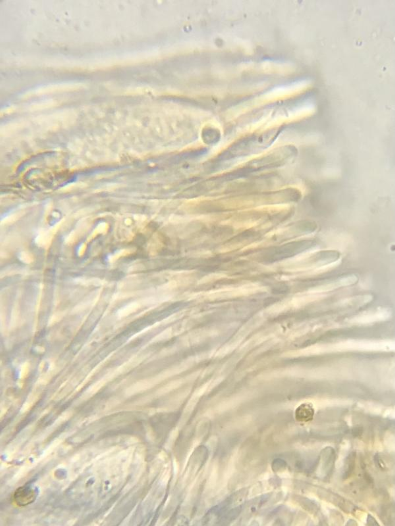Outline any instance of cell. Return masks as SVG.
<instances>
[{"instance_id": "cell-1", "label": "cell", "mask_w": 395, "mask_h": 526, "mask_svg": "<svg viewBox=\"0 0 395 526\" xmlns=\"http://www.w3.org/2000/svg\"><path fill=\"white\" fill-rule=\"evenodd\" d=\"M313 245V242L305 240V241H299L285 244L278 248L275 252V256L276 259H285L295 256L311 248Z\"/></svg>"}, {"instance_id": "cell-2", "label": "cell", "mask_w": 395, "mask_h": 526, "mask_svg": "<svg viewBox=\"0 0 395 526\" xmlns=\"http://www.w3.org/2000/svg\"><path fill=\"white\" fill-rule=\"evenodd\" d=\"M37 492L30 486H22L16 489L13 494V501L18 507H25L35 501Z\"/></svg>"}, {"instance_id": "cell-3", "label": "cell", "mask_w": 395, "mask_h": 526, "mask_svg": "<svg viewBox=\"0 0 395 526\" xmlns=\"http://www.w3.org/2000/svg\"><path fill=\"white\" fill-rule=\"evenodd\" d=\"M314 415V409L308 405H302L298 408L296 412L297 419L301 422H308L312 419Z\"/></svg>"}, {"instance_id": "cell-4", "label": "cell", "mask_w": 395, "mask_h": 526, "mask_svg": "<svg viewBox=\"0 0 395 526\" xmlns=\"http://www.w3.org/2000/svg\"><path fill=\"white\" fill-rule=\"evenodd\" d=\"M354 469H355V457H352V455H351L348 459V467H347L346 471H345V475L347 476H350V474L354 471Z\"/></svg>"}]
</instances>
